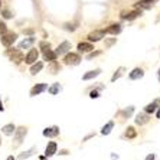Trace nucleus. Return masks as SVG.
<instances>
[{
  "label": "nucleus",
  "mask_w": 160,
  "mask_h": 160,
  "mask_svg": "<svg viewBox=\"0 0 160 160\" xmlns=\"http://www.w3.org/2000/svg\"><path fill=\"white\" fill-rule=\"evenodd\" d=\"M16 130V126L13 123H9V124H4L3 127H2V133L4 134V136H13V133H15Z\"/></svg>",
  "instance_id": "nucleus-17"
},
{
  "label": "nucleus",
  "mask_w": 160,
  "mask_h": 160,
  "mask_svg": "<svg viewBox=\"0 0 160 160\" xmlns=\"http://www.w3.org/2000/svg\"><path fill=\"white\" fill-rule=\"evenodd\" d=\"M56 152H58V144H56L55 142H49L48 146H46V149H45V156L52 157Z\"/></svg>",
  "instance_id": "nucleus-14"
},
{
  "label": "nucleus",
  "mask_w": 160,
  "mask_h": 160,
  "mask_svg": "<svg viewBox=\"0 0 160 160\" xmlns=\"http://www.w3.org/2000/svg\"><path fill=\"white\" fill-rule=\"evenodd\" d=\"M159 104H160V100H154L153 102H150V104L146 105V107H144V111L147 112V114H153V112H156Z\"/></svg>",
  "instance_id": "nucleus-18"
},
{
  "label": "nucleus",
  "mask_w": 160,
  "mask_h": 160,
  "mask_svg": "<svg viewBox=\"0 0 160 160\" xmlns=\"http://www.w3.org/2000/svg\"><path fill=\"white\" fill-rule=\"evenodd\" d=\"M0 8H2V0H0Z\"/></svg>",
  "instance_id": "nucleus-44"
},
{
  "label": "nucleus",
  "mask_w": 160,
  "mask_h": 160,
  "mask_svg": "<svg viewBox=\"0 0 160 160\" xmlns=\"http://www.w3.org/2000/svg\"><path fill=\"white\" fill-rule=\"evenodd\" d=\"M16 41H18V33H15V32H6V33H3L2 38H0V42H2L6 48H10Z\"/></svg>",
  "instance_id": "nucleus-3"
},
{
  "label": "nucleus",
  "mask_w": 160,
  "mask_h": 160,
  "mask_svg": "<svg viewBox=\"0 0 160 160\" xmlns=\"http://www.w3.org/2000/svg\"><path fill=\"white\" fill-rule=\"evenodd\" d=\"M156 117L160 120V107H157V110H156Z\"/></svg>",
  "instance_id": "nucleus-37"
},
{
  "label": "nucleus",
  "mask_w": 160,
  "mask_h": 160,
  "mask_svg": "<svg viewBox=\"0 0 160 160\" xmlns=\"http://www.w3.org/2000/svg\"><path fill=\"white\" fill-rule=\"evenodd\" d=\"M43 69V62L41 61H36L35 63H32V67H30V74L32 75H38L39 72Z\"/></svg>",
  "instance_id": "nucleus-20"
},
{
  "label": "nucleus",
  "mask_w": 160,
  "mask_h": 160,
  "mask_svg": "<svg viewBox=\"0 0 160 160\" xmlns=\"http://www.w3.org/2000/svg\"><path fill=\"white\" fill-rule=\"evenodd\" d=\"M156 0H140L137 4H136V8H142V9H150L154 4Z\"/></svg>",
  "instance_id": "nucleus-24"
},
{
  "label": "nucleus",
  "mask_w": 160,
  "mask_h": 160,
  "mask_svg": "<svg viewBox=\"0 0 160 160\" xmlns=\"http://www.w3.org/2000/svg\"><path fill=\"white\" fill-rule=\"evenodd\" d=\"M157 79L160 81V68H159V72H157Z\"/></svg>",
  "instance_id": "nucleus-42"
},
{
  "label": "nucleus",
  "mask_w": 160,
  "mask_h": 160,
  "mask_svg": "<svg viewBox=\"0 0 160 160\" xmlns=\"http://www.w3.org/2000/svg\"><path fill=\"white\" fill-rule=\"evenodd\" d=\"M133 112H134V105H128V107H126L123 111L120 112V116L123 117V118H128V117H131Z\"/></svg>",
  "instance_id": "nucleus-27"
},
{
  "label": "nucleus",
  "mask_w": 160,
  "mask_h": 160,
  "mask_svg": "<svg viewBox=\"0 0 160 160\" xmlns=\"http://www.w3.org/2000/svg\"><path fill=\"white\" fill-rule=\"evenodd\" d=\"M36 153V147H30L29 150H26V152H23V153H20L18 156V159L19 160H26V159H29V157H32Z\"/></svg>",
  "instance_id": "nucleus-21"
},
{
  "label": "nucleus",
  "mask_w": 160,
  "mask_h": 160,
  "mask_svg": "<svg viewBox=\"0 0 160 160\" xmlns=\"http://www.w3.org/2000/svg\"><path fill=\"white\" fill-rule=\"evenodd\" d=\"M124 72H126V68H124V67L117 68V71L114 72V75L111 77V82H116L118 78H121V77L124 75Z\"/></svg>",
  "instance_id": "nucleus-26"
},
{
  "label": "nucleus",
  "mask_w": 160,
  "mask_h": 160,
  "mask_svg": "<svg viewBox=\"0 0 160 160\" xmlns=\"http://www.w3.org/2000/svg\"><path fill=\"white\" fill-rule=\"evenodd\" d=\"M38 58H39V51L35 49V48H32L29 52L26 53V56H25V59L23 61H25L28 65H32V63H35L38 61Z\"/></svg>",
  "instance_id": "nucleus-7"
},
{
  "label": "nucleus",
  "mask_w": 160,
  "mask_h": 160,
  "mask_svg": "<svg viewBox=\"0 0 160 160\" xmlns=\"http://www.w3.org/2000/svg\"><path fill=\"white\" fill-rule=\"evenodd\" d=\"M48 89V84L45 82H41V84H36V85L32 87L30 89V97H36V95H41L42 92H45Z\"/></svg>",
  "instance_id": "nucleus-8"
},
{
  "label": "nucleus",
  "mask_w": 160,
  "mask_h": 160,
  "mask_svg": "<svg viewBox=\"0 0 160 160\" xmlns=\"http://www.w3.org/2000/svg\"><path fill=\"white\" fill-rule=\"evenodd\" d=\"M91 137H94V134H89V136H87V137L84 138V142H87V140H88V138H91Z\"/></svg>",
  "instance_id": "nucleus-40"
},
{
  "label": "nucleus",
  "mask_w": 160,
  "mask_h": 160,
  "mask_svg": "<svg viewBox=\"0 0 160 160\" xmlns=\"http://www.w3.org/2000/svg\"><path fill=\"white\" fill-rule=\"evenodd\" d=\"M91 51H94V45L92 42H81V43H78V53H88L91 52Z\"/></svg>",
  "instance_id": "nucleus-11"
},
{
  "label": "nucleus",
  "mask_w": 160,
  "mask_h": 160,
  "mask_svg": "<svg viewBox=\"0 0 160 160\" xmlns=\"http://www.w3.org/2000/svg\"><path fill=\"white\" fill-rule=\"evenodd\" d=\"M51 95H56V94H59L61 91H62V85H61L59 82H53L51 87H48V89H46Z\"/></svg>",
  "instance_id": "nucleus-19"
},
{
  "label": "nucleus",
  "mask_w": 160,
  "mask_h": 160,
  "mask_svg": "<svg viewBox=\"0 0 160 160\" xmlns=\"http://www.w3.org/2000/svg\"><path fill=\"white\" fill-rule=\"evenodd\" d=\"M105 30V33H110V35H114V36H117V35L121 33V30H123V26L120 25V23H112V25H110V26L107 28Z\"/></svg>",
  "instance_id": "nucleus-12"
},
{
  "label": "nucleus",
  "mask_w": 160,
  "mask_h": 160,
  "mask_svg": "<svg viewBox=\"0 0 160 160\" xmlns=\"http://www.w3.org/2000/svg\"><path fill=\"white\" fill-rule=\"evenodd\" d=\"M6 32H8V25L0 20V36H2L3 33H6Z\"/></svg>",
  "instance_id": "nucleus-33"
},
{
  "label": "nucleus",
  "mask_w": 160,
  "mask_h": 160,
  "mask_svg": "<svg viewBox=\"0 0 160 160\" xmlns=\"http://www.w3.org/2000/svg\"><path fill=\"white\" fill-rule=\"evenodd\" d=\"M114 126H116V124H114V121H112V120H111V121H108L105 126H102V128H101V134H102V136H108V134L112 131Z\"/></svg>",
  "instance_id": "nucleus-23"
},
{
  "label": "nucleus",
  "mask_w": 160,
  "mask_h": 160,
  "mask_svg": "<svg viewBox=\"0 0 160 160\" xmlns=\"http://www.w3.org/2000/svg\"><path fill=\"white\" fill-rule=\"evenodd\" d=\"M101 69L100 68H97V69H92V71H88V72H85V74L82 75V79L84 81H89V79H94V78H97L98 75L101 74Z\"/></svg>",
  "instance_id": "nucleus-16"
},
{
  "label": "nucleus",
  "mask_w": 160,
  "mask_h": 160,
  "mask_svg": "<svg viewBox=\"0 0 160 160\" xmlns=\"http://www.w3.org/2000/svg\"><path fill=\"white\" fill-rule=\"evenodd\" d=\"M138 16H142V10H133L130 13H127V15H121L123 19H127V20H134V19H137Z\"/></svg>",
  "instance_id": "nucleus-25"
},
{
  "label": "nucleus",
  "mask_w": 160,
  "mask_h": 160,
  "mask_svg": "<svg viewBox=\"0 0 160 160\" xmlns=\"http://www.w3.org/2000/svg\"><path fill=\"white\" fill-rule=\"evenodd\" d=\"M124 137L127 138H136L137 137V131H136V128L134 127H127L126 128V133H124Z\"/></svg>",
  "instance_id": "nucleus-28"
},
{
  "label": "nucleus",
  "mask_w": 160,
  "mask_h": 160,
  "mask_svg": "<svg viewBox=\"0 0 160 160\" xmlns=\"http://www.w3.org/2000/svg\"><path fill=\"white\" fill-rule=\"evenodd\" d=\"M61 133L59 127L58 126H51V127H46L43 131H42V134H43V137H48V138H55L58 137Z\"/></svg>",
  "instance_id": "nucleus-5"
},
{
  "label": "nucleus",
  "mask_w": 160,
  "mask_h": 160,
  "mask_svg": "<svg viewBox=\"0 0 160 160\" xmlns=\"http://www.w3.org/2000/svg\"><path fill=\"white\" fill-rule=\"evenodd\" d=\"M0 146H2V136H0Z\"/></svg>",
  "instance_id": "nucleus-43"
},
{
  "label": "nucleus",
  "mask_w": 160,
  "mask_h": 160,
  "mask_svg": "<svg viewBox=\"0 0 160 160\" xmlns=\"http://www.w3.org/2000/svg\"><path fill=\"white\" fill-rule=\"evenodd\" d=\"M59 69H61V65L56 61H52V65L49 67V71L52 72V74H58L59 72Z\"/></svg>",
  "instance_id": "nucleus-29"
},
{
  "label": "nucleus",
  "mask_w": 160,
  "mask_h": 160,
  "mask_svg": "<svg viewBox=\"0 0 160 160\" xmlns=\"http://www.w3.org/2000/svg\"><path fill=\"white\" fill-rule=\"evenodd\" d=\"M117 42V38H112V39H108V41H105V48H110V46H112V45Z\"/></svg>",
  "instance_id": "nucleus-35"
},
{
  "label": "nucleus",
  "mask_w": 160,
  "mask_h": 160,
  "mask_svg": "<svg viewBox=\"0 0 160 160\" xmlns=\"http://www.w3.org/2000/svg\"><path fill=\"white\" fill-rule=\"evenodd\" d=\"M101 88H102V87H101ZM101 88H98V89H92V91H91V92H89V98H100V95H101Z\"/></svg>",
  "instance_id": "nucleus-31"
},
{
  "label": "nucleus",
  "mask_w": 160,
  "mask_h": 160,
  "mask_svg": "<svg viewBox=\"0 0 160 160\" xmlns=\"http://www.w3.org/2000/svg\"><path fill=\"white\" fill-rule=\"evenodd\" d=\"M39 49H41L42 52H45V51H48V49H51V43L46 41H42L39 42Z\"/></svg>",
  "instance_id": "nucleus-30"
},
{
  "label": "nucleus",
  "mask_w": 160,
  "mask_h": 160,
  "mask_svg": "<svg viewBox=\"0 0 160 160\" xmlns=\"http://www.w3.org/2000/svg\"><path fill=\"white\" fill-rule=\"evenodd\" d=\"M58 55H56L55 51L52 49H48V51H45L43 52V61H49V62H52V61H56Z\"/></svg>",
  "instance_id": "nucleus-22"
},
{
  "label": "nucleus",
  "mask_w": 160,
  "mask_h": 160,
  "mask_svg": "<svg viewBox=\"0 0 160 160\" xmlns=\"http://www.w3.org/2000/svg\"><path fill=\"white\" fill-rule=\"evenodd\" d=\"M8 160H16V157H13V156H9V157H8Z\"/></svg>",
  "instance_id": "nucleus-41"
},
{
  "label": "nucleus",
  "mask_w": 160,
  "mask_h": 160,
  "mask_svg": "<svg viewBox=\"0 0 160 160\" xmlns=\"http://www.w3.org/2000/svg\"><path fill=\"white\" fill-rule=\"evenodd\" d=\"M143 77H144V71L142 68H134L133 71L128 74V79H131V81H137V79L143 78Z\"/></svg>",
  "instance_id": "nucleus-15"
},
{
  "label": "nucleus",
  "mask_w": 160,
  "mask_h": 160,
  "mask_svg": "<svg viewBox=\"0 0 160 160\" xmlns=\"http://www.w3.org/2000/svg\"><path fill=\"white\" fill-rule=\"evenodd\" d=\"M6 55L9 56V59L12 62H15V63H20L25 59V56H23L20 49H9V51H6Z\"/></svg>",
  "instance_id": "nucleus-4"
},
{
  "label": "nucleus",
  "mask_w": 160,
  "mask_h": 160,
  "mask_svg": "<svg viewBox=\"0 0 160 160\" xmlns=\"http://www.w3.org/2000/svg\"><path fill=\"white\" fill-rule=\"evenodd\" d=\"M104 36H105V30L104 29L94 30V32H91V33L88 35V41L89 42H98V41H101Z\"/></svg>",
  "instance_id": "nucleus-10"
},
{
  "label": "nucleus",
  "mask_w": 160,
  "mask_h": 160,
  "mask_svg": "<svg viewBox=\"0 0 160 160\" xmlns=\"http://www.w3.org/2000/svg\"><path fill=\"white\" fill-rule=\"evenodd\" d=\"M35 43V38L33 36H29V38H25L23 41H20L19 42V45H18V49H29V48H32V45Z\"/></svg>",
  "instance_id": "nucleus-13"
},
{
  "label": "nucleus",
  "mask_w": 160,
  "mask_h": 160,
  "mask_svg": "<svg viewBox=\"0 0 160 160\" xmlns=\"http://www.w3.org/2000/svg\"><path fill=\"white\" fill-rule=\"evenodd\" d=\"M149 121H150V114H147L146 111L138 112L137 116H136V118H134V123L137 124V126H144Z\"/></svg>",
  "instance_id": "nucleus-9"
},
{
  "label": "nucleus",
  "mask_w": 160,
  "mask_h": 160,
  "mask_svg": "<svg viewBox=\"0 0 160 160\" xmlns=\"http://www.w3.org/2000/svg\"><path fill=\"white\" fill-rule=\"evenodd\" d=\"M146 160H156V156L154 154H149V156L146 157Z\"/></svg>",
  "instance_id": "nucleus-36"
},
{
  "label": "nucleus",
  "mask_w": 160,
  "mask_h": 160,
  "mask_svg": "<svg viewBox=\"0 0 160 160\" xmlns=\"http://www.w3.org/2000/svg\"><path fill=\"white\" fill-rule=\"evenodd\" d=\"M2 16H3L4 19H12L13 18V13H12L10 10H8V9H2Z\"/></svg>",
  "instance_id": "nucleus-32"
},
{
  "label": "nucleus",
  "mask_w": 160,
  "mask_h": 160,
  "mask_svg": "<svg viewBox=\"0 0 160 160\" xmlns=\"http://www.w3.org/2000/svg\"><path fill=\"white\" fill-rule=\"evenodd\" d=\"M71 49H72L71 42L63 41L62 43L58 45V48L55 49V52H56V55H58V56H61V55H65V53H68L69 51H71Z\"/></svg>",
  "instance_id": "nucleus-6"
},
{
  "label": "nucleus",
  "mask_w": 160,
  "mask_h": 160,
  "mask_svg": "<svg viewBox=\"0 0 160 160\" xmlns=\"http://www.w3.org/2000/svg\"><path fill=\"white\" fill-rule=\"evenodd\" d=\"M0 111H4V107H3V102H2V98H0Z\"/></svg>",
  "instance_id": "nucleus-39"
},
{
  "label": "nucleus",
  "mask_w": 160,
  "mask_h": 160,
  "mask_svg": "<svg viewBox=\"0 0 160 160\" xmlns=\"http://www.w3.org/2000/svg\"><path fill=\"white\" fill-rule=\"evenodd\" d=\"M68 153H69V152H68V150H61V152H59V154H62V156H65V154H68Z\"/></svg>",
  "instance_id": "nucleus-38"
},
{
  "label": "nucleus",
  "mask_w": 160,
  "mask_h": 160,
  "mask_svg": "<svg viewBox=\"0 0 160 160\" xmlns=\"http://www.w3.org/2000/svg\"><path fill=\"white\" fill-rule=\"evenodd\" d=\"M98 55H101V52L100 51H95V52H94V51H91V52H88V55H87V59H92V58H95V56H98Z\"/></svg>",
  "instance_id": "nucleus-34"
},
{
  "label": "nucleus",
  "mask_w": 160,
  "mask_h": 160,
  "mask_svg": "<svg viewBox=\"0 0 160 160\" xmlns=\"http://www.w3.org/2000/svg\"><path fill=\"white\" fill-rule=\"evenodd\" d=\"M28 136V128L26 127H16L15 133H13V147H19L25 142V137Z\"/></svg>",
  "instance_id": "nucleus-1"
},
{
  "label": "nucleus",
  "mask_w": 160,
  "mask_h": 160,
  "mask_svg": "<svg viewBox=\"0 0 160 160\" xmlns=\"http://www.w3.org/2000/svg\"><path fill=\"white\" fill-rule=\"evenodd\" d=\"M81 55L79 53H75V52H69L65 53V58H63V63L65 65H74V67H77V65H79L81 63Z\"/></svg>",
  "instance_id": "nucleus-2"
}]
</instances>
